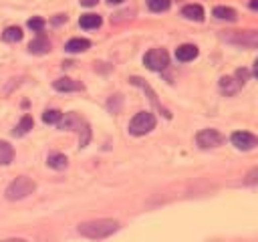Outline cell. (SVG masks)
<instances>
[{
  "instance_id": "1",
  "label": "cell",
  "mask_w": 258,
  "mask_h": 242,
  "mask_svg": "<svg viewBox=\"0 0 258 242\" xmlns=\"http://www.w3.org/2000/svg\"><path fill=\"white\" fill-rule=\"evenodd\" d=\"M119 230V222L111 218H99V220H89V222L79 224V234L93 238V240H101L107 238Z\"/></svg>"
},
{
  "instance_id": "2",
  "label": "cell",
  "mask_w": 258,
  "mask_h": 242,
  "mask_svg": "<svg viewBox=\"0 0 258 242\" xmlns=\"http://www.w3.org/2000/svg\"><path fill=\"white\" fill-rule=\"evenodd\" d=\"M59 127H61V129H73V131H79V134H81V147H85V145L89 143V139H91L89 125L85 123V121H83L77 113H69V115H64V119L61 117Z\"/></svg>"
},
{
  "instance_id": "3",
  "label": "cell",
  "mask_w": 258,
  "mask_h": 242,
  "mask_svg": "<svg viewBox=\"0 0 258 242\" xmlns=\"http://www.w3.org/2000/svg\"><path fill=\"white\" fill-rule=\"evenodd\" d=\"M224 40L242 49H258V31H234L224 35Z\"/></svg>"
},
{
  "instance_id": "4",
  "label": "cell",
  "mask_w": 258,
  "mask_h": 242,
  "mask_svg": "<svg viewBox=\"0 0 258 242\" xmlns=\"http://www.w3.org/2000/svg\"><path fill=\"white\" fill-rule=\"evenodd\" d=\"M34 188H36V184L31 180V178H27V175H20V178H16L10 186H8V190H6V198L8 200H23V198H27L29 194H32L34 192Z\"/></svg>"
},
{
  "instance_id": "5",
  "label": "cell",
  "mask_w": 258,
  "mask_h": 242,
  "mask_svg": "<svg viewBox=\"0 0 258 242\" xmlns=\"http://www.w3.org/2000/svg\"><path fill=\"white\" fill-rule=\"evenodd\" d=\"M156 127V117L149 111H139L131 121H129V134L131 136H145Z\"/></svg>"
},
{
  "instance_id": "6",
  "label": "cell",
  "mask_w": 258,
  "mask_h": 242,
  "mask_svg": "<svg viewBox=\"0 0 258 242\" xmlns=\"http://www.w3.org/2000/svg\"><path fill=\"white\" fill-rule=\"evenodd\" d=\"M143 65L152 71H161L169 65V55H167L165 49H152L149 53H145Z\"/></svg>"
},
{
  "instance_id": "7",
  "label": "cell",
  "mask_w": 258,
  "mask_h": 242,
  "mask_svg": "<svg viewBox=\"0 0 258 242\" xmlns=\"http://www.w3.org/2000/svg\"><path fill=\"white\" fill-rule=\"evenodd\" d=\"M196 141L202 149H210V147H218L224 141V136L216 129H202L196 136Z\"/></svg>"
},
{
  "instance_id": "8",
  "label": "cell",
  "mask_w": 258,
  "mask_h": 242,
  "mask_svg": "<svg viewBox=\"0 0 258 242\" xmlns=\"http://www.w3.org/2000/svg\"><path fill=\"white\" fill-rule=\"evenodd\" d=\"M230 139L236 149H242V151H250L258 145V136L248 134V131H236V134H232Z\"/></svg>"
},
{
  "instance_id": "9",
  "label": "cell",
  "mask_w": 258,
  "mask_h": 242,
  "mask_svg": "<svg viewBox=\"0 0 258 242\" xmlns=\"http://www.w3.org/2000/svg\"><path fill=\"white\" fill-rule=\"evenodd\" d=\"M49 49H51V42H49V38H47L45 35H38V36L31 42V45H29V51H31L32 55H47Z\"/></svg>"
},
{
  "instance_id": "10",
  "label": "cell",
  "mask_w": 258,
  "mask_h": 242,
  "mask_svg": "<svg viewBox=\"0 0 258 242\" xmlns=\"http://www.w3.org/2000/svg\"><path fill=\"white\" fill-rule=\"evenodd\" d=\"M198 57V47L194 45H182L176 49V59L182 61V63H188V61H194Z\"/></svg>"
},
{
  "instance_id": "11",
  "label": "cell",
  "mask_w": 258,
  "mask_h": 242,
  "mask_svg": "<svg viewBox=\"0 0 258 242\" xmlns=\"http://www.w3.org/2000/svg\"><path fill=\"white\" fill-rule=\"evenodd\" d=\"M53 87L57 91H63V93H67V91H81L83 89V85L73 81V79H59L53 83Z\"/></svg>"
},
{
  "instance_id": "12",
  "label": "cell",
  "mask_w": 258,
  "mask_h": 242,
  "mask_svg": "<svg viewBox=\"0 0 258 242\" xmlns=\"http://www.w3.org/2000/svg\"><path fill=\"white\" fill-rule=\"evenodd\" d=\"M240 87H242V85L238 83V79H234V77H222V79H220V91L226 93V95L238 93Z\"/></svg>"
},
{
  "instance_id": "13",
  "label": "cell",
  "mask_w": 258,
  "mask_h": 242,
  "mask_svg": "<svg viewBox=\"0 0 258 242\" xmlns=\"http://www.w3.org/2000/svg\"><path fill=\"white\" fill-rule=\"evenodd\" d=\"M91 47V42L87 38H71L67 45H64V49H67L69 53H83V51H87Z\"/></svg>"
},
{
  "instance_id": "14",
  "label": "cell",
  "mask_w": 258,
  "mask_h": 242,
  "mask_svg": "<svg viewBox=\"0 0 258 242\" xmlns=\"http://www.w3.org/2000/svg\"><path fill=\"white\" fill-rule=\"evenodd\" d=\"M14 160V149L8 141H0V166H8Z\"/></svg>"
},
{
  "instance_id": "15",
  "label": "cell",
  "mask_w": 258,
  "mask_h": 242,
  "mask_svg": "<svg viewBox=\"0 0 258 242\" xmlns=\"http://www.w3.org/2000/svg\"><path fill=\"white\" fill-rule=\"evenodd\" d=\"M182 14L186 16V18H190V20H204V8L200 6V4H190V6H186L184 10H182Z\"/></svg>"
},
{
  "instance_id": "16",
  "label": "cell",
  "mask_w": 258,
  "mask_h": 242,
  "mask_svg": "<svg viewBox=\"0 0 258 242\" xmlns=\"http://www.w3.org/2000/svg\"><path fill=\"white\" fill-rule=\"evenodd\" d=\"M79 25L83 29H99L101 27V16L99 14H83Z\"/></svg>"
},
{
  "instance_id": "17",
  "label": "cell",
  "mask_w": 258,
  "mask_h": 242,
  "mask_svg": "<svg viewBox=\"0 0 258 242\" xmlns=\"http://www.w3.org/2000/svg\"><path fill=\"white\" fill-rule=\"evenodd\" d=\"M214 16L220 18V20L234 23V20H236V10H234V8H228V6H216V8H214Z\"/></svg>"
},
{
  "instance_id": "18",
  "label": "cell",
  "mask_w": 258,
  "mask_h": 242,
  "mask_svg": "<svg viewBox=\"0 0 258 242\" xmlns=\"http://www.w3.org/2000/svg\"><path fill=\"white\" fill-rule=\"evenodd\" d=\"M69 164L67 156H63V153H53V156H49V168L53 170H64Z\"/></svg>"
},
{
  "instance_id": "19",
  "label": "cell",
  "mask_w": 258,
  "mask_h": 242,
  "mask_svg": "<svg viewBox=\"0 0 258 242\" xmlns=\"http://www.w3.org/2000/svg\"><path fill=\"white\" fill-rule=\"evenodd\" d=\"M31 129H32V117H31V115H25L23 119H20V123L16 125L14 136H27Z\"/></svg>"
},
{
  "instance_id": "20",
  "label": "cell",
  "mask_w": 258,
  "mask_h": 242,
  "mask_svg": "<svg viewBox=\"0 0 258 242\" xmlns=\"http://www.w3.org/2000/svg\"><path fill=\"white\" fill-rule=\"evenodd\" d=\"M20 38H23V31L18 27H10L2 33V40H6V42H18Z\"/></svg>"
},
{
  "instance_id": "21",
  "label": "cell",
  "mask_w": 258,
  "mask_h": 242,
  "mask_svg": "<svg viewBox=\"0 0 258 242\" xmlns=\"http://www.w3.org/2000/svg\"><path fill=\"white\" fill-rule=\"evenodd\" d=\"M169 0H147V6L149 10H154V12H163L169 8Z\"/></svg>"
},
{
  "instance_id": "22",
  "label": "cell",
  "mask_w": 258,
  "mask_h": 242,
  "mask_svg": "<svg viewBox=\"0 0 258 242\" xmlns=\"http://www.w3.org/2000/svg\"><path fill=\"white\" fill-rule=\"evenodd\" d=\"M61 117H63V113L61 111H57V109H47L45 113H42V121L45 123H59L61 121Z\"/></svg>"
},
{
  "instance_id": "23",
  "label": "cell",
  "mask_w": 258,
  "mask_h": 242,
  "mask_svg": "<svg viewBox=\"0 0 258 242\" xmlns=\"http://www.w3.org/2000/svg\"><path fill=\"white\" fill-rule=\"evenodd\" d=\"M244 184H246V186H256V184H258V168H254V170H250V172L246 173Z\"/></svg>"
},
{
  "instance_id": "24",
  "label": "cell",
  "mask_w": 258,
  "mask_h": 242,
  "mask_svg": "<svg viewBox=\"0 0 258 242\" xmlns=\"http://www.w3.org/2000/svg\"><path fill=\"white\" fill-rule=\"evenodd\" d=\"M29 29H32V31L40 33L42 29H45V20H42L40 16H36V18H31V20H29Z\"/></svg>"
},
{
  "instance_id": "25",
  "label": "cell",
  "mask_w": 258,
  "mask_h": 242,
  "mask_svg": "<svg viewBox=\"0 0 258 242\" xmlns=\"http://www.w3.org/2000/svg\"><path fill=\"white\" fill-rule=\"evenodd\" d=\"M236 79H238L240 85H244L246 79H248V71H246V69H238V71H236Z\"/></svg>"
},
{
  "instance_id": "26",
  "label": "cell",
  "mask_w": 258,
  "mask_h": 242,
  "mask_svg": "<svg viewBox=\"0 0 258 242\" xmlns=\"http://www.w3.org/2000/svg\"><path fill=\"white\" fill-rule=\"evenodd\" d=\"M81 4H83V6H95L97 0H81Z\"/></svg>"
},
{
  "instance_id": "27",
  "label": "cell",
  "mask_w": 258,
  "mask_h": 242,
  "mask_svg": "<svg viewBox=\"0 0 258 242\" xmlns=\"http://www.w3.org/2000/svg\"><path fill=\"white\" fill-rule=\"evenodd\" d=\"M250 8H252V10H258V0H250Z\"/></svg>"
},
{
  "instance_id": "28",
  "label": "cell",
  "mask_w": 258,
  "mask_h": 242,
  "mask_svg": "<svg viewBox=\"0 0 258 242\" xmlns=\"http://www.w3.org/2000/svg\"><path fill=\"white\" fill-rule=\"evenodd\" d=\"M252 73H254V77H258V59H256V63H254V69H252Z\"/></svg>"
},
{
  "instance_id": "29",
  "label": "cell",
  "mask_w": 258,
  "mask_h": 242,
  "mask_svg": "<svg viewBox=\"0 0 258 242\" xmlns=\"http://www.w3.org/2000/svg\"><path fill=\"white\" fill-rule=\"evenodd\" d=\"M2 242H27V240H23V238H10V240H2Z\"/></svg>"
},
{
  "instance_id": "30",
  "label": "cell",
  "mask_w": 258,
  "mask_h": 242,
  "mask_svg": "<svg viewBox=\"0 0 258 242\" xmlns=\"http://www.w3.org/2000/svg\"><path fill=\"white\" fill-rule=\"evenodd\" d=\"M123 0H109V4H121Z\"/></svg>"
}]
</instances>
